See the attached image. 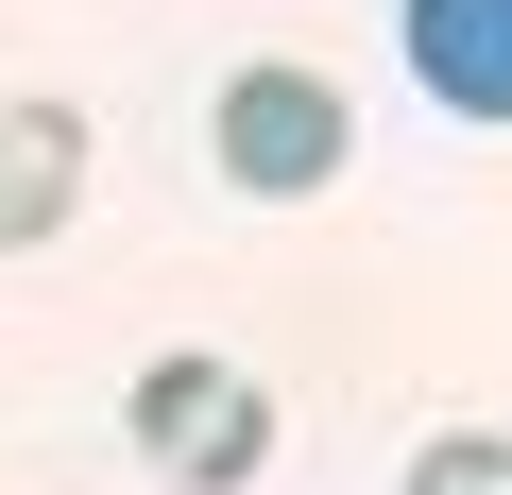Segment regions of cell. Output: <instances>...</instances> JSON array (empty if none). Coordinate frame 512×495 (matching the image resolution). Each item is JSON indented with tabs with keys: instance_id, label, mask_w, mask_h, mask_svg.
<instances>
[{
	"instance_id": "cell-1",
	"label": "cell",
	"mask_w": 512,
	"mask_h": 495,
	"mask_svg": "<svg viewBox=\"0 0 512 495\" xmlns=\"http://www.w3.org/2000/svg\"><path fill=\"white\" fill-rule=\"evenodd\" d=\"M205 154H222V188H256V205H308V188H342L359 120H342V86H325V69L256 52V69L205 103Z\"/></svg>"
},
{
	"instance_id": "cell-2",
	"label": "cell",
	"mask_w": 512,
	"mask_h": 495,
	"mask_svg": "<svg viewBox=\"0 0 512 495\" xmlns=\"http://www.w3.org/2000/svg\"><path fill=\"white\" fill-rule=\"evenodd\" d=\"M120 427H137V461L188 478V495H239L256 461H274V393H256L239 359H137Z\"/></svg>"
},
{
	"instance_id": "cell-3",
	"label": "cell",
	"mask_w": 512,
	"mask_h": 495,
	"mask_svg": "<svg viewBox=\"0 0 512 495\" xmlns=\"http://www.w3.org/2000/svg\"><path fill=\"white\" fill-rule=\"evenodd\" d=\"M69 205H86V120L69 103H0V257L69 239Z\"/></svg>"
},
{
	"instance_id": "cell-4",
	"label": "cell",
	"mask_w": 512,
	"mask_h": 495,
	"mask_svg": "<svg viewBox=\"0 0 512 495\" xmlns=\"http://www.w3.org/2000/svg\"><path fill=\"white\" fill-rule=\"evenodd\" d=\"M410 86L444 120H512V0H410Z\"/></svg>"
},
{
	"instance_id": "cell-5",
	"label": "cell",
	"mask_w": 512,
	"mask_h": 495,
	"mask_svg": "<svg viewBox=\"0 0 512 495\" xmlns=\"http://www.w3.org/2000/svg\"><path fill=\"white\" fill-rule=\"evenodd\" d=\"M410 495H512V427H444V444H410Z\"/></svg>"
}]
</instances>
